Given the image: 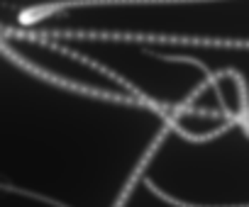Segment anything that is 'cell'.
Instances as JSON below:
<instances>
[{"instance_id":"1","label":"cell","mask_w":249,"mask_h":207,"mask_svg":"<svg viewBox=\"0 0 249 207\" xmlns=\"http://www.w3.org/2000/svg\"><path fill=\"white\" fill-rule=\"evenodd\" d=\"M18 112L0 115V188L61 207H122L171 117L56 83L10 54Z\"/></svg>"}]
</instances>
